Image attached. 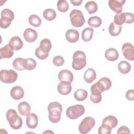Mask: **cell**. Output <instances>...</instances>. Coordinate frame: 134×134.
<instances>
[{
  "label": "cell",
  "instance_id": "1",
  "mask_svg": "<svg viewBox=\"0 0 134 134\" xmlns=\"http://www.w3.org/2000/svg\"><path fill=\"white\" fill-rule=\"evenodd\" d=\"M49 111V119L52 123H58L61 118L62 106L60 103L57 102L50 103L48 106Z\"/></svg>",
  "mask_w": 134,
  "mask_h": 134
},
{
  "label": "cell",
  "instance_id": "2",
  "mask_svg": "<svg viewBox=\"0 0 134 134\" xmlns=\"http://www.w3.org/2000/svg\"><path fill=\"white\" fill-rule=\"evenodd\" d=\"M6 118L12 128L17 130L20 129L23 125L22 118L18 115L15 109H9L6 114Z\"/></svg>",
  "mask_w": 134,
  "mask_h": 134
},
{
  "label": "cell",
  "instance_id": "3",
  "mask_svg": "<svg viewBox=\"0 0 134 134\" xmlns=\"http://www.w3.org/2000/svg\"><path fill=\"white\" fill-rule=\"evenodd\" d=\"M86 64V56L82 51H76L73 55L72 66L75 70H80L83 69Z\"/></svg>",
  "mask_w": 134,
  "mask_h": 134
},
{
  "label": "cell",
  "instance_id": "4",
  "mask_svg": "<svg viewBox=\"0 0 134 134\" xmlns=\"http://www.w3.org/2000/svg\"><path fill=\"white\" fill-rule=\"evenodd\" d=\"M1 16L0 27L6 29L10 25L12 21L14 19V14L10 9L5 8L2 10Z\"/></svg>",
  "mask_w": 134,
  "mask_h": 134
},
{
  "label": "cell",
  "instance_id": "5",
  "mask_svg": "<svg viewBox=\"0 0 134 134\" xmlns=\"http://www.w3.org/2000/svg\"><path fill=\"white\" fill-rule=\"evenodd\" d=\"M69 17L72 25L75 27H81L85 23L83 14L79 9L72 10L70 13Z\"/></svg>",
  "mask_w": 134,
  "mask_h": 134
},
{
  "label": "cell",
  "instance_id": "6",
  "mask_svg": "<svg viewBox=\"0 0 134 134\" xmlns=\"http://www.w3.org/2000/svg\"><path fill=\"white\" fill-rule=\"evenodd\" d=\"M85 113L84 107L81 104L71 106L66 111L67 117L71 119H75L82 116Z\"/></svg>",
  "mask_w": 134,
  "mask_h": 134
},
{
  "label": "cell",
  "instance_id": "7",
  "mask_svg": "<svg viewBox=\"0 0 134 134\" xmlns=\"http://www.w3.org/2000/svg\"><path fill=\"white\" fill-rule=\"evenodd\" d=\"M134 21V15L130 13H121L114 16V23L119 26L123 24H132Z\"/></svg>",
  "mask_w": 134,
  "mask_h": 134
},
{
  "label": "cell",
  "instance_id": "8",
  "mask_svg": "<svg viewBox=\"0 0 134 134\" xmlns=\"http://www.w3.org/2000/svg\"><path fill=\"white\" fill-rule=\"evenodd\" d=\"M18 77V74L15 71L10 69L2 70L0 72V80L4 83H13Z\"/></svg>",
  "mask_w": 134,
  "mask_h": 134
},
{
  "label": "cell",
  "instance_id": "9",
  "mask_svg": "<svg viewBox=\"0 0 134 134\" xmlns=\"http://www.w3.org/2000/svg\"><path fill=\"white\" fill-rule=\"evenodd\" d=\"M95 124L94 118L88 116L84 118L79 126V130L82 134H86L90 132Z\"/></svg>",
  "mask_w": 134,
  "mask_h": 134
},
{
  "label": "cell",
  "instance_id": "10",
  "mask_svg": "<svg viewBox=\"0 0 134 134\" xmlns=\"http://www.w3.org/2000/svg\"><path fill=\"white\" fill-rule=\"evenodd\" d=\"M124 57L128 60L133 61L134 59V50L133 45L128 42L125 43L121 48Z\"/></svg>",
  "mask_w": 134,
  "mask_h": 134
},
{
  "label": "cell",
  "instance_id": "11",
  "mask_svg": "<svg viewBox=\"0 0 134 134\" xmlns=\"http://www.w3.org/2000/svg\"><path fill=\"white\" fill-rule=\"evenodd\" d=\"M91 94L90 95V100L95 104L99 103L102 98V92L97 87L96 83L93 84L91 87Z\"/></svg>",
  "mask_w": 134,
  "mask_h": 134
},
{
  "label": "cell",
  "instance_id": "12",
  "mask_svg": "<svg viewBox=\"0 0 134 134\" xmlns=\"http://www.w3.org/2000/svg\"><path fill=\"white\" fill-rule=\"evenodd\" d=\"M125 2V0H110L108 2V6L112 10L119 14L122 12V7Z\"/></svg>",
  "mask_w": 134,
  "mask_h": 134
},
{
  "label": "cell",
  "instance_id": "13",
  "mask_svg": "<svg viewBox=\"0 0 134 134\" xmlns=\"http://www.w3.org/2000/svg\"><path fill=\"white\" fill-rule=\"evenodd\" d=\"M58 92L63 95L69 94L72 90V86L71 83L66 81H61L57 86Z\"/></svg>",
  "mask_w": 134,
  "mask_h": 134
},
{
  "label": "cell",
  "instance_id": "14",
  "mask_svg": "<svg viewBox=\"0 0 134 134\" xmlns=\"http://www.w3.org/2000/svg\"><path fill=\"white\" fill-rule=\"evenodd\" d=\"M95 83L102 93L109 90L111 86V81L107 77H103L100 79L98 81Z\"/></svg>",
  "mask_w": 134,
  "mask_h": 134
},
{
  "label": "cell",
  "instance_id": "15",
  "mask_svg": "<svg viewBox=\"0 0 134 134\" xmlns=\"http://www.w3.org/2000/svg\"><path fill=\"white\" fill-rule=\"evenodd\" d=\"M23 37L27 42H33L37 40L38 34L34 29L30 28H28L24 31Z\"/></svg>",
  "mask_w": 134,
  "mask_h": 134
},
{
  "label": "cell",
  "instance_id": "16",
  "mask_svg": "<svg viewBox=\"0 0 134 134\" xmlns=\"http://www.w3.org/2000/svg\"><path fill=\"white\" fill-rule=\"evenodd\" d=\"M65 38L66 40L70 43L76 42L79 39V32L77 30L70 29L65 32Z\"/></svg>",
  "mask_w": 134,
  "mask_h": 134
},
{
  "label": "cell",
  "instance_id": "17",
  "mask_svg": "<svg viewBox=\"0 0 134 134\" xmlns=\"http://www.w3.org/2000/svg\"><path fill=\"white\" fill-rule=\"evenodd\" d=\"M73 73L68 70H62L58 74V79L60 81H66L71 83L73 80Z\"/></svg>",
  "mask_w": 134,
  "mask_h": 134
},
{
  "label": "cell",
  "instance_id": "18",
  "mask_svg": "<svg viewBox=\"0 0 134 134\" xmlns=\"http://www.w3.org/2000/svg\"><path fill=\"white\" fill-rule=\"evenodd\" d=\"M102 124L110 129H112L116 127L117 125L118 120L114 116H107L103 119Z\"/></svg>",
  "mask_w": 134,
  "mask_h": 134
},
{
  "label": "cell",
  "instance_id": "19",
  "mask_svg": "<svg viewBox=\"0 0 134 134\" xmlns=\"http://www.w3.org/2000/svg\"><path fill=\"white\" fill-rule=\"evenodd\" d=\"M14 55V50L8 44L0 49V59L10 58Z\"/></svg>",
  "mask_w": 134,
  "mask_h": 134
},
{
  "label": "cell",
  "instance_id": "20",
  "mask_svg": "<svg viewBox=\"0 0 134 134\" xmlns=\"http://www.w3.org/2000/svg\"><path fill=\"white\" fill-rule=\"evenodd\" d=\"M26 125L30 129H35L38 123V118L35 113H30L26 117Z\"/></svg>",
  "mask_w": 134,
  "mask_h": 134
},
{
  "label": "cell",
  "instance_id": "21",
  "mask_svg": "<svg viewBox=\"0 0 134 134\" xmlns=\"http://www.w3.org/2000/svg\"><path fill=\"white\" fill-rule=\"evenodd\" d=\"M10 94L14 99L19 100L24 97V91L21 86H15L11 89Z\"/></svg>",
  "mask_w": 134,
  "mask_h": 134
},
{
  "label": "cell",
  "instance_id": "22",
  "mask_svg": "<svg viewBox=\"0 0 134 134\" xmlns=\"http://www.w3.org/2000/svg\"><path fill=\"white\" fill-rule=\"evenodd\" d=\"M8 44L13 50L17 51L22 48L23 46V42L19 37L14 36L11 38Z\"/></svg>",
  "mask_w": 134,
  "mask_h": 134
},
{
  "label": "cell",
  "instance_id": "23",
  "mask_svg": "<svg viewBox=\"0 0 134 134\" xmlns=\"http://www.w3.org/2000/svg\"><path fill=\"white\" fill-rule=\"evenodd\" d=\"M105 58L110 61H115L119 57V53L115 48H110L107 49L105 52Z\"/></svg>",
  "mask_w": 134,
  "mask_h": 134
},
{
  "label": "cell",
  "instance_id": "24",
  "mask_svg": "<svg viewBox=\"0 0 134 134\" xmlns=\"http://www.w3.org/2000/svg\"><path fill=\"white\" fill-rule=\"evenodd\" d=\"M30 105L26 102H22L18 105V112L23 116H28L30 114Z\"/></svg>",
  "mask_w": 134,
  "mask_h": 134
},
{
  "label": "cell",
  "instance_id": "25",
  "mask_svg": "<svg viewBox=\"0 0 134 134\" xmlns=\"http://www.w3.org/2000/svg\"><path fill=\"white\" fill-rule=\"evenodd\" d=\"M96 73L92 68L87 69L84 73V79L88 83H91L96 78Z\"/></svg>",
  "mask_w": 134,
  "mask_h": 134
},
{
  "label": "cell",
  "instance_id": "26",
  "mask_svg": "<svg viewBox=\"0 0 134 134\" xmlns=\"http://www.w3.org/2000/svg\"><path fill=\"white\" fill-rule=\"evenodd\" d=\"M121 29V26L118 25L116 24L114 22L111 23L108 27V32L112 36H118L120 34Z\"/></svg>",
  "mask_w": 134,
  "mask_h": 134
},
{
  "label": "cell",
  "instance_id": "27",
  "mask_svg": "<svg viewBox=\"0 0 134 134\" xmlns=\"http://www.w3.org/2000/svg\"><path fill=\"white\" fill-rule=\"evenodd\" d=\"M94 29L91 27L84 28L82 32V39L85 42L90 41L93 37Z\"/></svg>",
  "mask_w": 134,
  "mask_h": 134
},
{
  "label": "cell",
  "instance_id": "28",
  "mask_svg": "<svg viewBox=\"0 0 134 134\" xmlns=\"http://www.w3.org/2000/svg\"><path fill=\"white\" fill-rule=\"evenodd\" d=\"M25 59L17 58L13 62V68L18 71H23L25 69Z\"/></svg>",
  "mask_w": 134,
  "mask_h": 134
},
{
  "label": "cell",
  "instance_id": "29",
  "mask_svg": "<svg viewBox=\"0 0 134 134\" xmlns=\"http://www.w3.org/2000/svg\"><path fill=\"white\" fill-rule=\"evenodd\" d=\"M88 93L84 89H78L74 93V97L77 101H83L86 99Z\"/></svg>",
  "mask_w": 134,
  "mask_h": 134
},
{
  "label": "cell",
  "instance_id": "30",
  "mask_svg": "<svg viewBox=\"0 0 134 134\" xmlns=\"http://www.w3.org/2000/svg\"><path fill=\"white\" fill-rule=\"evenodd\" d=\"M51 42L49 39L44 38L40 41L39 48L43 52L45 53H49L51 49Z\"/></svg>",
  "mask_w": 134,
  "mask_h": 134
},
{
  "label": "cell",
  "instance_id": "31",
  "mask_svg": "<svg viewBox=\"0 0 134 134\" xmlns=\"http://www.w3.org/2000/svg\"><path fill=\"white\" fill-rule=\"evenodd\" d=\"M119 71L122 74H127L131 70V65L126 61H121L118 64Z\"/></svg>",
  "mask_w": 134,
  "mask_h": 134
},
{
  "label": "cell",
  "instance_id": "32",
  "mask_svg": "<svg viewBox=\"0 0 134 134\" xmlns=\"http://www.w3.org/2000/svg\"><path fill=\"white\" fill-rule=\"evenodd\" d=\"M87 23L90 26L94 28H97L102 25V20L98 16H94L90 17L88 19Z\"/></svg>",
  "mask_w": 134,
  "mask_h": 134
},
{
  "label": "cell",
  "instance_id": "33",
  "mask_svg": "<svg viewBox=\"0 0 134 134\" xmlns=\"http://www.w3.org/2000/svg\"><path fill=\"white\" fill-rule=\"evenodd\" d=\"M43 16L46 20L51 21L53 20L56 18L57 13L54 9L52 8H48L43 11Z\"/></svg>",
  "mask_w": 134,
  "mask_h": 134
},
{
  "label": "cell",
  "instance_id": "34",
  "mask_svg": "<svg viewBox=\"0 0 134 134\" xmlns=\"http://www.w3.org/2000/svg\"><path fill=\"white\" fill-rule=\"evenodd\" d=\"M28 21L31 26L35 27H39L41 24V20L40 18L35 14L31 15L28 18Z\"/></svg>",
  "mask_w": 134,
  "mask_h": 134
},
{
  "label": "cell",
  "instance_id": "35",
  "mask_svg": "<svg viewBox=\"0 0 134 134\" xmlns=\"http://www.w3.org/2000/svg\"><path fill=\"white\" fill-rule=\"evenodd\" d=\"M85 8L89 14L95 13L97 12L98 6L97 3L94 1H88L85 5Z\"/></svg>",
  "mask_w": 134,
  "mask_h": 134
},
{
  "label": "cell",
  "instance_id": "36",
  "mask_svg": "<svg viewBox=\"0 0 134 134\" xmlns=\"http://www.w3.org/2000/svg\"><path fill=\"white\" fill-rule=\"evenodd\" d=\"M57 8L60 12L64 13L69 8V5L65 0H59L57 2Z\"/></svg>",
  "mask_w": 134,
  "mask_h": 134
},
{
  "label": "cell",
  "instance_id": "37",
  "mask_svg": "<svg viewBox=\"0 0 134 134\" xmlns=\"http://www.w3.org/2000/svg\"><path fill=\"white\" fill-rule=\"evenodd\" d=\"M37 66L36 61L32 58H27L25 60V69L31 71L36 68Z\"/></svg>",
  "mask_w": 134,
  "mask_h": 134
},
{
  "label": "cell",
  "instance_id": "38",
  "mask_svg": "<svg viewBox=\"0 0 134 134\" xmlns=\"http://www.w3.org/2000/svg\"><path fill=\"white\" fill-rule=\"evenodd\" d=\"M35 53L36 57L40 60H44L49 55V53H45L43 52L40 50L39 47L36 48Z\"/></svg>",
  "mask_w": 134,
  "mask_h": 134
},
{
  "label": "cell",
  "instance_id": "39",
  "mask_svg": "<svg viewBox=\"0 0 134 134\" xmlns=\"http://www.w3.org/2000/svg\"><path fill=\"white\" fill-rule=\"evenodd\" d=\"M52 62L55 66H61L64 64V59L61 55H57L53 58Z\"/></svg>",
  "mask_w": 134,
  "mask_h": 134
},
{
  "label": "cell",
  "instance_id": "40",
  "mask_svg": "<svg viewBox=\"0 0 134 134\" xmlns=\"http://www.w3.org/2000/svg\"><path fill=\"white\" fill-rule=\"evenodd\" d=\"M111 132V129L103 125H102L99 127L98 130V133L99 134H110Z\"/></svg>",
  "mask_w": 134,
  "mask_h": 134
},
{
  "label": "cell",
  "instance_id": "41",
  "mask_svg": "<svg viewBox=\"0 0 134 134\" xmlns=\"http://www.w3.org/2000/svg\"><path fill=\"white\" fill-rule=\"evenodd\" d=\"M126 98L130 101L133 100L134 99V90H129L126 93Z\"/></svg>",
  "mask_w": 134,
  "mask_h": 134
},
{
  "label": "cell",
  "instance_id": "42",
  "mask_svg": "<svg viewBox=\"0 0 134 134\" xmlns=\"http://www.w3.org/2000/svg\"><path fill=\"white\" fill-rule=\"evenodd\" d=\"M117 133L118 134L122 133H128V134H129V133H130V132L129 129L127 127L125 126H122L118 128Z\"/></svg>",
  "mask_w": 134,
  "mask_h": 134
},
{
  "label": "cell",
  "instance_id": "43",
  "mask_svg": "<svg viewBox=\"0 0 134 134\" xmlns=\"http://www.w3.org/2000/svg\"><path fill=\"white\" fill-rule=\"evenodd\" d=\"M70 2L71 4L74 6H79L82 4L83 1L82 0H71Z\"/></svg>",
  "mask_w": 134,
  "mask_h": 134
}]
</instances>
